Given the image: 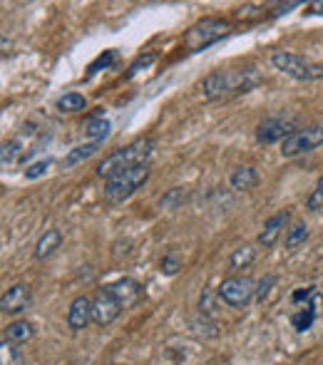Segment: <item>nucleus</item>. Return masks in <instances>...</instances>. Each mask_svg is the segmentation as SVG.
Here are the masks:
<instances>
[{"label": "nucleus", "instance_id": "f257e3e1", "mask_svg": "<svg viewBox=\"0 0 323 365\" xmlns=\"http://www.w3.org/2000/svg\"><path fill=\"white\" fill-rule=\"evenodd\" d=\"M256 85H261V75L254 68H242V70L222 68L204 77L202 92H204V100L217 102V100H232L237 95L251 92Z\"/></svg>", "mask_w": 323, "mask_h": 365}, {"label": "nucleus", "instance_id": "f03ea898", "mask_svg": "<svg viewBox=\"0 0 323 365\" xmlns=\"http://www.w3.org/2000/svg\"><path fill=\"white\" fill-rule=\"evenodd\" d=\"M155 147H157V142L152 140V137H142V140L132 142V145L107 154V157L97 164V177L112 179V177H117V174L127 172V169L145 167V164H150L152 154H155Z\"/></svg>", "mask_w": 323, "mask_h": 365}, {"label": "nucleus", "instance_id": "7ed1b4c3", "mask_svg": "<svg viewBox=\"0 0 323 365\" xmlns=\"http://www.w3.org/2000/svg\"><path fill=\"white\" fill-rule=\"evenodd\" d=\"M40 145H43V135H40L38 127L35 125L23 127V132L18 137L0 145V169L30 162V157L38 152Z\"/></svg>", "mask_w": 323, "mask_h": 365}, {"label": "nucleus", "instance_id": "20e7f679", "mask_svg": "<svg viewBox=\"0 0 323 365\" xmlns=\"http://www.w3.org/2000/svg\"><path fill=\"white\" fill-rule=\"evenodd\" d=\"M271 65H274L279 73H284L291 80H299V82H316L323 80V65L314 63L309 58H301L296 53H289V50H276L271 55Z\"/></svg>", "mask_w": 323, "mask_h": 365}, {"label": "nucleus", "instance_id": "39448f33", "mask_svg": "<svg viewBox=\"0 0 323 365\" xmlns=\"http://www.w3.org/2000/svg\"><path fill=\"white\" fill-rule=\"evenodd\" d=\"M232 23L224 18H202L199 23H194L192 28L184 33V48L199 53V50H207L209 45L219 43L222 38H227Z\"/></svg>", "mask_w": 323, "mask_h": 365}, {"label": "nucleus", "instance_id": "423d86ee", "mask_svg": "<svg viewBox=\"0 0 323 365\" xmlns=\"http://www.w3.org/2000/svg\"><path fill=\"white\" fill-rule=\"evenodd\" d=\"M152 169L150 164H145V167H135V169H127V172L117 174V177L107 179L105 182V199L112 204H120L125 202V199H130L132 194L137 192L140 187H145L147 179H150Z\"/></svg>", "mask_w": 323, "mask_h": 365}, {"label": "nucleus", "instance_id": "0eeeda50", "mask_svg": "<svg viewBox=\"0 0 323 365\" xmlns=\"http://www.w3.org/2000/svg\"><path fill=\"white\" fill-rule=\"evenodd\" d=\"M294 303L299 308L291 313V326H294L299 333L311 331V326H314L319 313L323 311V293L316 289V286L299 289L294 293Z\"/></svg>", "mask_w": 323, "mask_h": 365}, {"label": "nucleus", "instance_id": "6e6552de", "mask_svg": "<svg viewBox=\"0 0 323 365\" xmlns=\"http://www.w3.org/2000/svg\"><path fill=\"white\" fill-rule=\"evenodd\" d=\"M323 147V125H311L304 130H294L284 142H281V154L286 159L299 157V154H309L314 149Z\"/></svg>", "mask_w": 323, "mask_h": 365}, {"label": "nucleus", "instance_id": "1a4fd4ad", "mask_svg": "<svg viewBox=\"0 0 323 365\" xmlns=\"http://www.w3.org/2000/svg\"><path fill=\"white\" fill-rule=\"evenodd\" d=\"M217 296L227 303L229 308H246L249 301L256 296V284L249 276H229L219 284Z\"/></svg>", "mask_w": 323, "mask_h": 365}, {"label": "nucleus", "instance_id": "9d476101", "mask_svg": "<svg viewBox=\"0 0 323 365\" xmlns=\"http://www.w3.org/2000/svg\"><path fill=\"white\" fill-rule=\"evenodd\" d=\"M122 311L125 308L120 306V301L112 296V291L107 286L97 291V296L92 298V323H97L100 328H107L110 323H115Z\"/></svg>", "mask_w": 323, "mask_h": 365}, {"label": "nucleus", "instance_id": "9b49d317", "mask_svg": "<svg viewBox=\"0 0 323 365\" xmlns=\"http://www.w3.org/2000/svg\"><path fill=\"white\" fill-rule=\"evenodd\" d=\"M294 130L296 122L291 117H269L256 127V142L259 145H276V142H284Z\"/></svg>", "mask_w": 323, "mask_h": 365}, {"label": "nucleus", "instance_id": "f8f14e48", "mask_svg": "<svg viewBox=\"0 0 323 365\" xmlns=\"http://www.w3.org/2000/svg\"><path fill=\"white\" fill-rule=\"evenodd\" d=\"M33 306V289L28 284H15L0 296V311L8 316H18V313L28 311Z\"/></svg>", "mask_w": 323, "mask_h": 365}, {"label": "nucleus", "instance_id": "ddd939ff", "mask_svg": "<svg viewBox=\"0 0 323 365\" xmlns=\"http://www.w3.org/2000/svg\"><path fill=\"white\" fill-rule=\"evenodd\" d=\"M92 323V298L87 296H78L68 308V328L73 333L85 331Z\"/></svg>", "mask_w": 323, "mask_h": 365}, {"label": "nucleus", "instance_id": "4468645a", "mask_svg": "<svg viewBox=\"0 0 323 365\" xmlns=\"http://www.w3.org/2000/svg\"><path fill=\"white\" fill-rule=\"evenodd\" d=\"M107 289H110L112 296L120 301L122 308H132L142 298V286L137 284L135 279H120V281H115V284L107 286Z\"/></svg>", "mask_w": 323, "mask_h": 365}, {"label": "nucleus", "instance_id": "2eb2a0df", "mask_svg": "<svg viewBox=\"0 0 323 365\" xmlns=\"http://www.w3.org/2000/svg\"><path fill=\"white\" fill-rule=\"evenodd\" d=\"M286 221H289V212H279V214H274L271 219H266L264 229H261V234H259V244L264 246V249L276 246V241H279Z\"/></svg>", "mask_w": 323, "mask_h": 365}, {"label": "nucleus", "instance_id": "dca6fc26", "mask_svg": "<svg viewBox=\"0 0 323 365\" xmlns=\"http://www.w3.org/2000/svg\"><path fill=\"white\" fill-rule=\"evenodd\" d=\"M60 244H63V231H60V229H48L38 239V244H35V251H33L35 261L50 259V256H53L55 251L60 249Z\"/></svg>", "mask_w": 323, "mask_h": 365}, {"label": "nucleus", "instance_id": "f3484780", "mask_svg": "<svg viewBox=\"0 0 323 365\" xmlns=\"http://www.w3.org/2000/svg\"><path fill=\"white\" fill-rule=\"evenodd\" d=\"M256 184H259V172H256L254 167H249V164H242V167H234L232 174H229V187L234 189V192H249V189H254Z\"/></svg>", "mask_w": 323, "mask_h": 365}, {"label": "nucleus", "instance_id": "a211bd4d", "mask_svg": "<svg viewBox=\"0 0 323 365\" xmlns=\"http://www.w3.org/2000/svg\"><path fill=\"white\" fill-rule=\"evenodd\" d=\"M100 147H102V142H85V145L73 147L68 154H65V159H63V169H73V167H78L80 162H85V159H90L92 154L100 152Z\"/></svg>", "mask_w": 323, "mask_h": 365}, {"label": "nucleus", "instance_id": "6ab92c4d", "mask_svg": "<svg viewBox=\"0 0 323 365\" xmlns=\"http://www.w3.org/2000/svg\"><path fill=\"white\" fill-rule=\"evenodd\" d=\"M35 326L30 321H13L5 328V341L15 343V346H25L28 341H33Z\"/></svg>", "mask_w": 323, "mask_h": 365}, {"label": "nucleus", "instance_id": "aec40b11", "mask_svg": "<svg viewBox=\"0 0 323 365\" xmlns=\"http://www.w3.org/2000/svg\"><path fill=\"white\" fill-rule=\"evenodd\" d=\"M256 261V246L254 244H242L239 249H234V254L229 256V266L232 271H244Z\"/></svg>", "mask_w": 323, "mask_h": 365}, {"label": "nucleus", "instance_id": "412c9836", "mask_svg": "<svg viewBox=\"0 0 323 365\" xmlns=\"http://www.w3.org/2000/svg\"><path fill=\"white\" fill-rule=\"evenodd\" d=\"M110 130L112 125L107 120H102V117H97V120H90L85 127V135L90 137V142H105L107 137H110Z\"/></svg>", "mask_w": 323, "mask_h": 365}, {"label": "nucleus", "instance_id": "4be33fe9", "mask_svg": "<svg viewBox=\"0 0 323 365\" xmlns=\"http://www.w3.org/2000/svg\"><path fill=\"white\" fill-rule=\"evenodd\" d=\"M0 365H23V353H20V346L10 341H0Z\"/></svg>", "mask_w": 323, "mask_h": 365}, {"label": "nucleus", "instance_id": "5701e85b", "mask_svg": "<svg viewBox=\"0 0 323 365\" xmlns=\"http://www.w3.org/2000/svg\"><path fill=\"white\" fill-rule=\"evenodd\" d=\"M85 107H87V100H85V95H80V92H68V95H63L58 100L60 112H82Z\"/></svg>", "mask_w": 323, "mask_h": 365}, {"label": "nucleus", "instance_id": "b1692460", "mask_svg": "<svg viewBox=\"0 0 323 365\" xmlns=\"http://www.w3.org/2000/svg\"><path fill=\"white\" fill-rule=\"evenodd\" d=\"M309 239V226L306 224H294L289 229V234H286V249H299L304 241Z\"/></svg>", "mask_w": 323, "mask_h": 365}, {"label": "nucleus", "instance_id": "393cba45", "mask_svg": "<svg viewBox=\"0 0 323 365\" xmlns=\"http://www.w3.org/2000/svg\"><path fill=\"white\" fill-rule=\"evenodd\" d=\"M187 199H189V194L177 187V189H169V192L162 197L160 204H162V209H177V207H182Z\"/></svg>", "mask_w": 323, "mask_h": 365}, {"label": "nucleus", "instance_id": "a878e982", "mask_svg": "<svg viewBox=\"0 0 323 365\" xmlns=\"http://www.w3.org/2000/svg\"><path fill=\"white\" fill-rule=\"evenodd\" d=\"M50 167H53V159H38V162H30L28 167H25V179H40L45 177V174L50 172Z\"/></svg>", "mask_w": 323, "mask_h": 365}, {"label": "nucleus", "instance_id": "bb28decb", "mask_svg": "<svg viewBox=\"0 0 323 365\" xmlns=\"http://www.w3.org/2000/svg\"><path fill=\"white\" fill-rule=\"evenodd\" d=\"M115 60H117V50H105V53H102L100 58H97L95 63L90 65V70H87V77H92V75H95V73H100L102 68L107 70V68H110L112 63H115Z\"/></svg>", "mask_w": 323, "mask_h": 365}, {"label": "nucleus", "instance_id": "cd10ccee", "mask_svg": "<svg viewBox=\"0 0 323 365\" xmlns=\"http://www.w3.org/2000/svg\"><path fill=\"white\" fill-rule=\"evenodd\" d=\"M179 269H182V256H179L177 251H172V254H167L162 259V274L174 276V274H179Z\"/></svg>", "mask_w": 323, "mask_h": 365}, {"label": "nucleus", "instance_id": "c85d7f7f", "mask_svg": "<svg viewBox=\"0 0 323 365\" xmlns=\"http://www.w3.org/2000/svg\"><path fill=\"white\" fill-rule=\"evenodd\" d=\"M155 60H157V55H155V53L140 55V58H137L135 63L130 65V73H127V80H130V77H135L137 73H142V70H145V68H150V65L155 63Z\"/></svg>", "mask_w": 323, "mask_h": 365}, {"label": "nucleus", "instance_id": "c756f323", "mask_svg": "<svg viewBox=\"0 0 323 365\" xmlns=\"http://www.w3.org/2000/svg\"><path fill=\"white\" fill-rule=\"evenodd\" d=\"M306 207H309L311 212H321V209H323V177L316 182V187H314V192H311Z\"/></svg>", "mask_w": 323, "mask_h": 365}, {"label": "nucleus", "instance_id": "7c9ffc66", "mask_svg": "<svg viewBox=\"0 0 323 365\" xmlns=\"http://www.w3.org/2000/svg\"><path fill=\"white\" fill-rule=\"evenodd\" d=\"M276 281H279V279H276L274 274L266 276V279H261L259 286H256V298H259V301H264V298L271 293V286H276Z\"/></svg>", "mask_w": 323, "mask_h": 365}, {"label": "nucleus", "instance_id": "2f4dec72", "mask_svg": "<svg viewBox=\"0 0 323 365\" xmlns=\"http://www.w3.org/2000/svg\"><path fill=\"white\" fill-rule=\"evenodd\" d=\"M199 311H202L204 316H212V313H214L212 291H204V293H202V298H199Z\"/></svg>", "mask_w": 323, "mask_h": 365}, {"label": "nucleus", "instance_id": "473e14b6", "mask_svg": "<svg viewBox=\"0 0 323 365\" xmlns=\"http://www.w3.org/2000/svg\"><path fill=\"white\" fill-rule=\"evenodd\" d=\"M246 15H256V8H254V5H246V8H239V10H237V18H246Z\"/></svg>", "mask_w": 323, "mask_h": 365}, {"label": "nucleus", "instance_id": "72a5a7b5", "mask_svg": "<svg viewBox=\"0 0 323 365\" xmlns=\"http://www.w3.org/2000/svg\"><path fill=\"white\" fill-rule=\"evenodd\" d=\"M309 15H323V0H319V3H311Z\"/></svg>", "mask_w": 323, "mask_h": 365}, {"label": "nucleus", "instance_id": "f704fd0d", "mask_svg": "<svg viewBox=\"0 0 323 365\" xmlns=\"http://www.w3.org/2000/svg\"><path fill=\"white\" fill-rule=\"evenodd\" d=\"M299 3H286V5H279V10H276V15H284V13H289L291 8H296Z\"/></svg>", "mask_w": 323, "mask_h": 365}, {"label": "nucleus", "instance_id": "c9c22d12", "mask_svg": "<svg viewBox=\"0 0 323 365\" xmlns=\"http://www.w3.org/2000/svg\"><path fill=\"white\" fill-rule=\"evenodd\" d=\"M78 365H90V363H78Z\"/></svg>", "mask_w": 323, "mask_h": 365}, {"label": "nucleus", "instance_id": "e433bc0d", "mask_svg": "<svg viewBox=\"0 0 323 365\" xmlns=\"http://www.w3.org/2000/svg\"><path fill=\"white\" fill-rule=\"evenodd\" d=\"M112 365H120V363H112Z\"/></svg>", "mask_w": 323, "mask_h": 365}]
</instances>
